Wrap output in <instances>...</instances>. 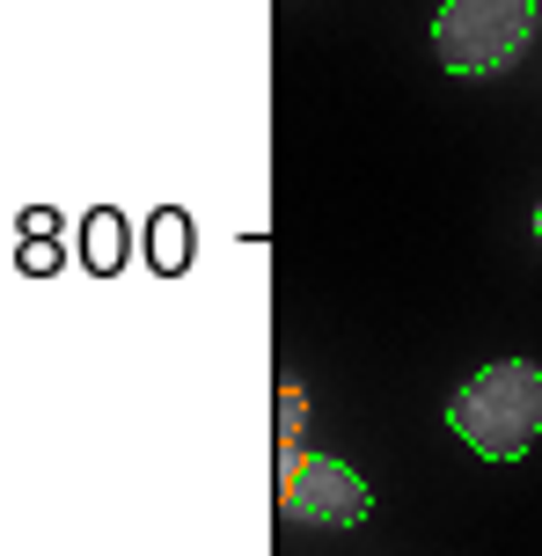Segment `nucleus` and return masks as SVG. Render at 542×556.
<instances>
[{"label":"nucleus","mask_w":542,"mask_h":556,"mask_svg":"<svg viewBox=\"0 0 542 556\" xmlns=\"http://www.w3.org/2000/svg\"><path fill=\"white\" fill-rule=\"evenodd\" d=\"M184 256H191V227L176 220V213H162L154 220V264L162 271H184Z\"/></svg>","instance_id":"39448f33"},{"label":"nucleus","mask_w":542,"mask_h":556,"mask_svg":"<svg viewBox=\"0 0 542 556\" xmlns=\"http://www.w3.org/2000/svg\"><path fill=\"white\" fill-rule=\"evenodd\" d=\"M81 264L88 271H117L125 264V220L117 213H88L81 220Z\"/></svg>","instance_id":"20e7f679"},{"label":"nucleus","mask_w":542,"mask_h":556,"mask_svg":"<svg viewBox=\"0 0 542 556\" xmlns=\"http://www.w3.org/2000/svg\"><path fill=\"white\" fill-rule=\"evenodd\" d=\"M535 235H542V213H535Z\"/></svg>","instance_id":"423d86ee"},{"label":"nucleus","mask_w":542,"mask_h":556,"mask_svg":"<svg viewBox=\"0 0 542 556\" xmlns=\"http://www.w3.org/2000/svg\"><path fill=\"white\" fill-rule=\"evenodd\" d=\"M367 483L330 462V454H293L279 446V513L301 528H360L367 520Z\"/></svg>","instance_id":"7ed1b4c3"},{"label":"nucleus","mask_w":542,"mask_h":556,"mask_svg":"<svg viewBox=\"0 0 542 556\" xmlns=\"http://www.w3.org/2000/svg\"><path fill=\"white\" fill-rule=\"evenodd\" d=\"M448 425H455L484 462H520L528 440L542 432V366H528V359L484 366V374L448 403Z\"/></svg>","instance_id":"f257e3e1"},{"label":"nucleus","mask_w":542,"mask_h":556,"mask_svg":"<svg viewBox=\"0 0 542 556\" xmlns=\"http://www.w3.org/2000/svg\"><path fill=\"white\" fill-rule=\"evenodd\" d=\"M535 15L542 0H448L432 15V45H440V66L448 74H506L528 45H535Z\"/></svg>","instance_id":"f03ea898"}]
</instances>
